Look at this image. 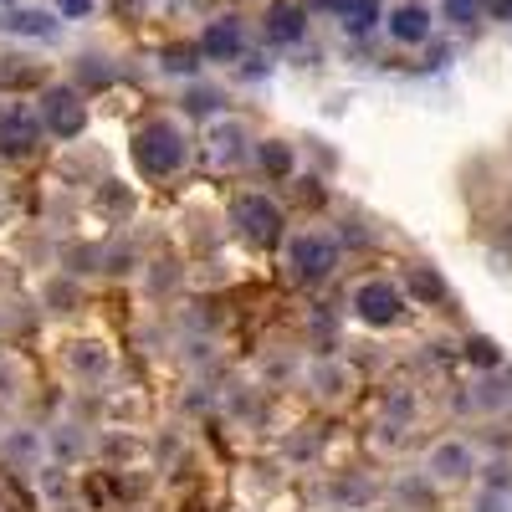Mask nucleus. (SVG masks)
Segmentation results:
<instances>
[{"label": "nucleus", "instance_id": "nucleus-1", "mask_svg": "<svg viewBox=\"0 0 512 512\" xmlns=\"http://www.w3.org/2000/svg\"><path fill=\"white\" fill-rule=\"evenodd\" d=\"M185 134L169 118H159V123H149V128H139V139H134V159H139V169L144 175H154V180H164V175H175V169L185 164Z\"/></svg>", "mask_w": 512, "mask_h": 512}, {"label": "nucleus", "instance_id": "nucleus-2", "mask_svg": "<svg viewBox=\"0 0 512 512\" xmlns=\"http://www.w3.org/2000/svg\"><path fill=\"white\" fill-rule=\"evenodd\" d=\"M354 313H359L369 328H390V323L405 318V292H400L395 282L374 277V282H364V287L354 292Z\"/></svg>", "mask_w": 512, "mask_h": 512}, {"label": "nucleus", "instance_id": "nucleus-3", "mask_svg": "<svg viewBox=\"0 0 512 512\" xmlns=\"http://www.w3.org/2000/svg\"><path fill=\"white\" fill-rule=\"evenodd\" d=\"M41 123L52 128L57 139H77L88 128V103L77 88H47L41 93Z\"/></svg>", "mask_w": 512, "mask_h": 512}, {"label": "nucleus", "instance_id": "nucleus-4", "mask_svg": "<svg viewBox=\"0 0 512 512\" xmlns=\"http://www.w3.org/2000/svg\"><path fill=\"white\" fill-rule=\"evenodd\" d=\"M287 267H292L297 277L318 282V277H328V272L338 267V246H333L328 236H292V246H287Z\"/></svg>", "mask_w": 512, "mask_h": 512}, {"label": "nucleus", "instance_id": "nucleus-5", "mask_svg": "<svg viewBox=\"0 0 512 512\" xmlns=\"http://www.w3.org/2000/svg\"><path fill=\"white\" fill-rule=\"evenodd\" d=\"M384 31H390V41H400V47H420V41H431L436 16H431V6H420V0H400V6H390V16H384Z\"/></svg>", "mask_w": 512, "mask_h": 512}, {"label": "nucleus", "instance_id": "nucleus-6", "mask_svg": "<svg viewBox=\"0 0 512 512\" xmlns=\"http://www.w3.org/2000/svg\"><path fill=\"white\" fill-rule=\"evenodd\" d=\"M236 231H241L246 241H256V246H267V241H277V231H282V210H277L267 195H251V200L236 205Z\"/></svg>", "mask_w": 512, "mask_h": 512}, {"label": "nucleus", "instance_id": "nucleus-7", "mask_svg": "<svg viewBox=\"0 0 512 512\" xmlns=\"http://www.w3.org/2000/svg\"><path fill=\"white\" fill-rule=\"evenodd\" d=\"M41 139V118L31 108H0V154H26Z\"/></svg>", "mask_w": 512, "mask_h": 512}, {"label": "nucleus", "instance_id": "nucleus-8", "mask_svg": "<svg viewBox=\"0 0 512 512\" xmlns=\"http://www.w3.org/2000/svg\"><path fill=\"white\" fill-rule=\"evenodd\" d=\"M425 466H431V477H441V482H461V477L477 472V456H472V446H466V441H441Z\"/></svg>", "mask_w": 512, "mask_h": 512}, {"label": "nucleus", "instance_id": "nucleus-9", "mask_svg": "<svg viewBox=\"0 0 512 512\" xmlns=\"http://www.w3.org/2000/svg\"><path fill=\"white\" fill-rule=\"evenodd\" d=\"M0 31L26 36V41H47V36H57V21L47 11H36V6H6L0 11Z\"/></svg>", "mask_w": 512, "mask_h": 512}, {"label": "nucleus", "instance_id": "nucleus-10", "mask_svg": "<svg viewBox=\"0 0 512 512\" xmlns=\"http://www.w3.org/2000/svg\"><path fill=\"white\" fill-rule=\"evenodd\" d=\"M267 36L282 41V47L287 41H303L308 36V11L297 6V0H277V6L267 11Z\"/></svg>", "mask_w": 512, "mask_h": 512}, {"label": "nucleus", "instance_id": "nucleus-11", "mask_svg": "<svg viewBox=\"0 0 512 512\" xmlns=\"http://www.w3.org/2000/svg\"><path fill=\"white\" fill-rule=\"evenodd\" d=\"M200 47H205V57H210V62H236V57H241V47H246V36H241V26H236V21H210Z\"/></svg>", "mask_w": 512, "mask_h": 512}, {"label": "nucleus", "instance_id": "nucleus-12", "mask_svg": "<svg viewBox=\"0 0 512 512\" xmlns=\"http://www.w3.org/2000/svg\"><path fill=\"white\" fill-rule=\"evenodd\" d=\"M328 11L344 21V31H354V36H364V31H374L384 21L379 0H328Z\"/></svg>", "mask_w": 512, "mask_h": 512}, {"label": "nucleus", "instance_id": "nucleus-13", "mask_svg": "<svg viewBox=\"0 0 512 512\" xmlns=\"http://www.w3.org/2000/svg\"><path fill=\"white\" fill-rule=\"evenodd\" d=\"M410 292L420 297V303H441V297H446V282H441L431 267H410Z\"/></svg>", "mask_w": 512, "mask_h": 512}, {"label": "nucleus", "instance_id": "nucleus-14", "mask_svg": "<svg viewBox=\"0 0 512 512\" xmlns=\"http://www.w3.org/2000/svg\"><path fill=\"white\" fill-rule=\"evenodd\" d=\"M98 210H108V216H134V190H128V185H108L98 195Z\"/></svg>", "mask_w": 512, "mask_h": 512}, {"label": "nucleus", "instance_id": "nucleus-15", "mask_svg": "<svg viewBox=\"0 0 512 512\" xmlns=\"http://www.w3.org/2000/svg\"><path fill=\"white\" fill-rule=\"evenodd\" d=\"M262 169L277 175V180H287L292 175V144H262Z\"/></svg>", "mask_w": 512, "mask_h": 512}, {"label": "nucleus", "instance_id": "nucleus-16", "mask_svg": "<svg viewBox=\"0 0 512 512\" xmlns=\"http://www.w3.org/2000/svg\"><path fill=\"white\" fill-rule=\"evenodd\" d=\"M466 359H472L477 369H497V364H502V349L492 344V338L477 333V338H466Z\"/></svg>", "mask_w": 512, "mask_h": 512}, {"label": "nucleus", "instance_id": "nucleus-17", "mask_svg": "<svg viewBox=\"0 0 512 512\" xmlns=\"http://www.w3.org/2000/svg\"><path fill=\"white\" fill-rule=\"evenodd\" d=\"M472 512H512V487H502V482H487Z\"/></svg>", "mask_w": 512, "mask_h": 512}, {"label": "nucleus", "instance_id": "nucleus-18", "mask_svg": "<svg viewBox=\"0 0 512 512\" xmlns=\"http://www.w3.org/2000/svg\"><path fill=\"white\" fill-rule=\"evenodd\" d=\"M482 16V0H446V21L451 26H477Z\"/></svg>", "mask_w": 512, "mask_h": 512}, {"label": "nucleus", "instance_id": "nucleus-19", "mask_svg": "<svg viewBox=\"0 0 512 512\" xmlns=\"http://www.w3.org/2000/svg\"><path fill=\"white\" fill-rule=\"evenodd\" d=\"M221 103H226L221 88H195V93H190V108H195V113H216Z\"/></svg>", "mask_w": 512, "mask_h": 512}, {"label": "nucleus", "instance_id": "nucleus-20", "mask_svg": "<svg viewBox=\"0 0 512 512\" xmlns=\"http://www.w3.org/2000/svg\"><path fill=\"white\" fill-rule=\"evenodd\" d=\"M77 77H82V88H88V82H93V88H103V82H108V67H103L98 57H82V62H77Z\"/></svg>", "mask_w": 512, "mask_h": 512}, {"label": "nucleus", "instance_id": "nucleus-21", "mask_svg": "<svg viewBox=\"0 0 512 512\" xmlns=\"http://www.w3.org/2000/svg\"><path fill=\"white\" fill-rule=\"evenodd\" d=\"M93 6H98V0H57V11H62V16H88Z\"/></svg>", "mask_w": 512, "mask_h": 512}, {"label": "nucleus", "instance_id": "nucleus-22", "mask_svg": "<svg viewBox=\"0 0 512 512\" xmlns=\"http://www.w3.org/2000/svg\"><path fill=\"white\" fill-rule=\"evenodd\" d=\"M164 67H175V72H190L195 62H190V52H169V57H164Z\"/></svg>", "mask_w": 512, "mask_h": 512}, {"label": "nucleus", "instance_id": "nucleus-23", "mask_svg": "<svg viewBox=\"0 0 512 512\" xmlns=\"http://www.w3.org/2000/svg\"><path fill=\"white\" fill-rule=\"evenodd\" d=\"M77 364H82V369H103V354H98V349H93V354H77Z\"/></svg>", "mask_w": 512, "mask_h": 512}, {"label": "nucleus", "instance_id": "nucleus-24", "mask_svg": "<svg viewBox=\"0 0 512 512\" xmlns=\"http://www.w3.org/2000/svg\"><path fill=\"white\" fill-rule=\"evenodd\" d=\"M0 6H16V0H0Z\"/></svg>", "mask_w": 512, "mask_h": 512}]
</instances>
